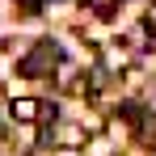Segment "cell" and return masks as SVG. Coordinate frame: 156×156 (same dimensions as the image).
<instances>
[{
	"instance_id": "3",
	"label": "cell",
	"mask_w": 156,
	"mask_h": 156,
	"mask_svg": "<svg viewBox=\"0 0 156 156\" xmlns=\"http://www.w3.org/2000/svg\"><path fill=\"white\" fill-rule=\"evenodd\" d=\"M89 4H93L97 17H114V4H118V0H89Z\"/></svg>"
},
{
	"instance_id": "2",
	"label": "cell",
	"mask_w": 156,
	"mask_h": 156,
	"mask_svg": "<svg viewBox=\"0 0 156 156\" xmlns=\"http://www.w3.org/2000/svg\"><path fill=\"white\" fill-rule=\"evenodd\" d=\"M9 114H13L17 122H38V118H42V101H34V97H17V101L9 105Z\"/></svg>"
},
{
	"instance_id": "6",
	"label": "cell",
	"mask_w": 156,
	"mask_h": 156,
	"mask_svg": "<svg viewBox=\"0 0 156 156\" xmlns=\"http://www.w3.org/2000/svg\"><path fill=\"white\" fill-rule=\"evenodd\" d=\"M152 38H156V30H152Z\"/></svg>"
},
{
	"instance_id": "4",
	"label": "cell",
	"mask_w": 156,
	"mask_h": 156,
	"mask_svg": "<svg viewBox=\"0 0 156 156\" xmlns=\"http://www.w3.org/2000/svg\"><path fill=\"white\" fill-rule=\"evenodd\" d=\"M59 139H63V144H84V131H80V127H63Z\"/></svg>"
},
{
	"instance_id": "1",
	"label": "cell",
	"mask_w": 156,
	"mask_h": 156,
	"mask_svg": "<svg viewBox=\"0 0 156 156\" xmlns=\"http://www.w3.org/2000/svg\"><path fill=\"white\" fill-rule=\"evenodd\" d=\"M59 59H63V51H59L55 42H38V47L21 59V76H47V72H55Z\"/></svg>"
},
{
	"instance_id": "5",
	"label": "cell",
	"mask_w": 156,
	"mask_h": 156,
	"mask_svg": "<svg viewBox=\"0 0 156 156\" xmlns=\"http://www.w3.org/2000/svg\"><path fill=\"white\" fill-rule=\"evenodd\" d=\"M21 4H34V0H21Z\"/></svg>"
}]
</instances>
